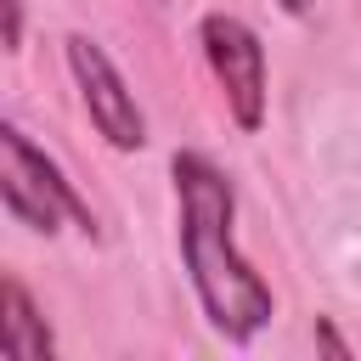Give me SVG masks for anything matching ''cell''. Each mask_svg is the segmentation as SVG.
I'll list each match as a JSON object with an SVG mask.
<instances>
[{
    "label": "cell",
    "mask_w": 361,
    "mask_h": 361,
    "mask_svg": "<svg viewBox=\"0 0 361 361\" xmlns=\"http://www.w3.org/2000/svg\"><path fill=\"white\" fill-rule=\"evenodd\" d=\"M197 45H203V62H209V73H214V85H220L237 130L254 135V130L265 124V102H271L259 34H254L237 11H209V17L197 23Z\"/></svg>",
    "instance_id": "3"
},
{
    "label": "cell",
    "mask_w": 361,
    "mask_h": 361,
    "mask_svg": "<svg viewBox=\"0 0 361 361\" xmlns=\"http://www.w3.org/2000/svg\"><path fill=\"white\" fill-rule=\"evenodd\" d=\"M316 344H322L327 355H350V344H344V338L333 333V322H316Z\"/></svg>",
    "instance_id": "7"
},
{
    "label": "cell",
    "mask_w": 361,
    "mask_h": 361,
    "mask_svg": "<svg viewBox=\"0 0 361 361\" xmlns=\"http://www.w3.org/2000/svg\"><path fill=\"white\" fill-rule=\"evenodd\" d=\"M276 6H282L288 17H305V11H310V0H276Z\"/></svg>",
    "instance_id": "8"
},
{
    "label": "cell",
    "mask_w": 361,
    "mask_h": 361,
    "mask_svg": "<svg viewBox=\"0 0 361 361\" xmlns=\"http://www.w3.org/2000/svg\"><path fill=\"white\" fill-rule=\"evenodd\" d=\"M6 51H23V0H6Z\"/></svg>",
    "instance_id": "6"
},
{
    "label": "cell",
    "mask_w": 361,
    "mask_h": 361,
    "mask_svg": "<svg viewBox=\"0 0 361 361\" xmlns=\"http://www.w3.org/2000/svg\"><path fill=\"white\" fill-rule=\"evenodd\" d=\"M0 350L17 355V361H45V355L56 350V338H51V327H45V316H39V305L28 299V288H23L17 276L0 282Z\"/></svg>",
    "instance_id": "5"
},
{
    "label": "cell",
    "mask_w": 361,
    "mask_h": 361,
    "mask_svg": "<svg viewBox=\"0 0 361 361\" xmlns=\"http://www.w3.org/2000/svg\"><path fill=\"white\" fill-rule=\"evenodd\" d=\"M169 180H175L180 259H186L192 293H197V305H203V316L220 338L248 344L276 316V299L237 248V231H231L237 226V186L197 147H180L169 158Z\"/></svg>",
    "instance_id": "1"
},
{
    "label": "cell",
    "mask_w": 361,
    "mask_h": 361,
    "mask_svg": "<svg viewBox=\"0 0 361 361\" xmlns=\"http://www.w3.org/2000/svg\"><path fill=\"white\" fill-rule=\"evenodd\" d=\"M0 197H6V214L39 237H56L62 220L79 226L85 237H96L90 203L73 192V180L56 169V158L45 147H34L28 130H17V124L0 130Z\"/></svg>",
    "instance_id": "2"
},
{
    "label": "cell",
    "mask_w": 361,
    "mask_h": 361,
    "mask_svg": "<svg viewBox=\"0 0 361 361\" xmlns=\"http://www.w3.org/2000/svg\"><path fill=\"white\" fill-rule=\"evenodd\" d=\"M62 51H68V73H73V85H79V102H85L96 135H102L113 152H141V147H147V113L135 107V90H130L124 73L113 68V56H107L90 34H68Z\"/></svg>",
    "instance_id": "4"
}]
</instances>
